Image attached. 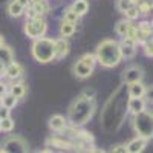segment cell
<instances>
[{"label": "cell", "instance_id": "7", "mask_svg": "<svg viewBox=\"0 0 153 153\" xmlns=\"http://www.w3.org/2000/svg\"><path fill=\"white\" fill-rule=\"evenodd\" d=\"M120 45V54H121V58L123 60H130L136 55V42L132 40V38H127V37H123V40L118 43Z\"/></svg>", "mask_w": 153, "mask_h": 153}, {"label": "cell", "instance_id": "6", "mask_svg": "<svg viewBox=\"0 0 153 153\" xmlns=\"http://www.w3.org/2000/svg\"><path fill=\"white\" fill-rule=\"evenodd\" d=\"M0 152L5 153H26L29 152V146L25 139L19 135H9L2 141Z\"/></svg>", "mask_w": 153, "mask_h": 153}, {"label": "cell", "instance_id": "21", "mask_svg": "<svg viewBox=\"0 0 153 153\" xmlns=\"http://www.w3.org/2000/svg\"><path fill=\"white\" fill-rule=\"evenodd\" d=\"M29 6L35 11V14L40 16V17H45L49 12V3L46 0H42V2H37V3H31Z\"/></svg>", "mask_w": 153, "mask_h": 153}, {"label": "cell", "instance_id": "20", "mask_svg": "<svg viewBox=\"0 0 153 153\" xmlns=\"http://www.w3.org/2000/svg\"><path fill=\"white\" fill-rule=\"evenodd\" d=\"M0 101H2V106H5V107L9 109V110H12V109L19 104V98H16L11 92H6L2 98H0Z\"/></svg>", "mask_w": 153, "mask_h": 153}, {"label": "cell", "instance_id": "34", "mask_svg": "<svg viewBox=\"0 0 153 153\" xmlns=\"http://www.w3.org/2000/svg\"><path fill=\"white\" fill-rule=\"evenodd\" d=\"M6 92H8V84H5L2 80H0V98H2Z\"/></svg>", "mask_w": 153, "mask_h": 153}, {"label": "cell", "instance_id": "16", "mask_svg": "<svg viewBox=\"0 0 153 153\" xmlns=\"http://www.w3.org/2000/svg\"><path fill=\"white\" fill-rule=\"evenodd\" d=\"M6 11H8V14H9L11 17L17 19V17H22V16H23L25 6H22L17 0H11V2L8 3V6H6Z\"/></svg>", "mask_w": 153, "mask_h": 153}, {"label": "cell", "instance_id": "29", "mask_svg": "<svg viewBox=\"0 0 153 153\" xmlns=\"http://www.w3.org/2000/svg\"><path fill=\"white\" fill-rule=\"evenodd\" d=\"M138 28L141 29L146 35H152V23L147 20H143L141 23H138Z\"/></svg>", "mask_w": 153, "mask_h": 153}, {"label": "cell", "instance_id": "18", "mask_svg": "<svg viewBox=\"0 0 153 153\" xmlns=\"http://www.w3.org/2000/svg\"><path fill=\"white\" fill-rule=\"evenodd\" d=\"M8 92H11V94L14 95L16 98L22 100L25 95H26V86H25V83L14 81V83L11 84V87H9V91H8Z\"/></svg>", "mask_w": 153, "mask_h": 153}, {"label": "cell", "instance_id": "33", "mask_svg": "<svg viewBox=\"0 0 153 153\" xmlns=\"http://www.w3.org/2000/svg\"><path fill=\"white\" fill-rule=\"evenodd\" d=\"M9 115H11V110H9V109H6L5 106L0 104V120H2V118H6V117H9Z\"/></svg>", "mask_w": 153, "mask_h": 153}, {"label": "cell", "instance_id": "19", "mask_svg": "<svg viewBox=\"0 0 153 153\" xmlns=\"http://www.w3.org/2000/svg\"><path fill=\"white\" fill-rule=\"evenodd\" d=\"M75 29H76L75 23L63 20L61 25H60V35H61V37H65V38H68V37H71V35L75 34Z\"/></svg>", "mask_w": 153, "mask_h": 153}, {"label": "cell", "instance_id": "25", "mask_svg": "<svg viewBox=\"0 0 153 153\" xmlns=\"http://www.w3.org/2000/svg\"><path fill=\"white\" fill-rule=\"evenodd\" d=\"M123 14L126 16V20H130V22H135V20H138V17L141 16L139 14V9H138V6L136 5H132L129 9H126Z\"/></svg>", "mask_w": 153, "mask_h": 153}, {"label": "cell", "instance_id": "14", "mask_svg": "<svg viewBox=\"0 0 153 153\" xmlns=\"http://www.w3.org/2000/svg\"><path fill=\"white\" fill-rule=\"evenodd\" d=\"M126 106H127V107H126L127 112H130L132 115H136V113L143 112V110L147 107V103H146L144 97H141V98H130V97H129Z\"/></svg>", "mask_w": 153, "mask_h": 153}, {"label": "cell", "instance_id": "36", "mask_svg": "<svg viewBox=\"0 0 153 153\" xmlns=\"http://www.w3.org/2000/svg\"><path fill=\"white\" fill-rule=\"evenodd\" d=\"M3 43H5V38H3L2 34H0V45H3Z\"/></svg>", "mask_w": 153, "mask_h": 153}, {"label": "cell", "instance_id": "26", "mask_svg": "<svg viewBox=\"0 0 153 153\" xmlns=\"http://www.w3.org/2000/svg\"><path fill=\"white\" fill-rule=\"evenodd\" d=\"M80 19H81V17H80L78 14H76V12H75L71 6L65 11V14H63V20H66V22H72V23H75V25L78 23V20H80Z\"/></svg>", "mask_w": 153, "mask_h": 153}, {"label": "cell", "instance_id": "9", "mask_svg": "<svg viewBox=\"0 0 153 153\" xmlns=\"http://www.w3.org/2000/svg\"><path fill=\"white\" fill-rule=\"evenodd\" d=\"M23 74H25L23 66L20 65V63L14 61V60H12L11 63H8V65L5 66V76H6L8 80L17 81V80H20L22 76H23Z\"/></svg>", "mask_w": 153, "mask_h": 153}, {"label": "cell", "instance_id": "24", "mask_svg": "<svg viewBox=\"0 0 153 153\" xmlns=\"http://www.w3.org/2000/svg\"><path fill=\"white\" fill-rule=\"evenodd\" d=\"M130 25H132L130 20H126V19L124 20H120L117 25H115V32H117L120 37H124L127 34V31H129Z\"/></svg>", "mask_w": 153, "mask_h": 153}, {"label": "cell", "instance_id": "32", "mask_svg": "<svg viewBox=\"0 0 153 153\" xmlns=\"http://www.w3.org/2000/svg\"><path fill=\"white\" fill-rule=\"evenodd\" d=\"M110 152H112V153H127V152H126V146H120V144L113 146V147L110 149Z\"/></svg>", "mask_w": 153, "mask_h": 153}, {"label": "cell", "instance_id": "23", "mask_svg": "<svg viewBox=\"0 0 153 153\" xmlns=\"http://www.w3.org/2000/svg\"><path fill=\"white\" fill-rule=\"evenodd\" d=\"M14 126H16V123H14V120L11 118V115L6 117V118H2L0 120V132L11 133L12 130H14Z\"/></svg>", "mask_w": 153, "mask_h": 153}, {"label": "cell", "instance_id": "5", "mask_svg": "<svg viewBox=\"0 0 153 153\" xmlns=\"http://www.w3.org/2000/svg\"><path fill=\"white\" fill-rule=\"evenodd\" d=\"M23 31L29 38L35 40V38H40V37H45L46 32H48V23L45 20V17H40L37 16L34 19H26L25 22V26H23Z\"/></svg>", "mask_w": 153, "mask_h": 153}, {"label": "cell", "instance_id": "27", "mask_svg": "<svg viewBox=\"0 0 153 153\" xmlns=\"http://www.w3.org/2000/svg\"><path fill=\"white\" fill-rule=\"evenodd\" d=\"M132 5H135V0H118L117 2V9L120 12H124L126 9H129Z\"/></svg>", "mask_w": 153, "mask_h": 153}, {"label": "cell", "instance_id": "3", "mask_svg": "<svg viewBox=\"0 0 153 153\" xmlns=\"http://www.w3.org/2000/svg\"><path fill=\"white\" fill-rule=\"evenodd\" d=\"M31 54L35 61L46 65L55 60V40L49 37L35 38L31 46Z\"/></svg>", "mask_w": 153, "mask_h": 153}, {"label": "cell", "instance_id": "11", "mask_svg": "<svg viewBox=\"0 0 153 153\" xmlns=\"http://www.w3.org/2000/svg\"><path fill=\"white\" fill-rule=\"evenodd\" d=\"M49 129L52 130V132H66L68 130V120L63 117V115H52V117L49 118Z\"/></svg>", "mask_w": 153, "mask_h": 153}, {"label": "cell", "instance_id": "2", "mask_svg": "<svg viewBox=\"0 0 153 153\" xmlns=\"http://www.w3.org/2000/svg\"><path fill=\"white\" fill-rule=\"evenodd\" d=\"M95 57H97V63H100L106 69H112L115 66H118L120 61L123 60L120 54V45L118 42L112 40V38H106L97 46Z\"/></svg>", "mask_w": 153, "mask_h": 153}, {"label": "cell", "instance_id": "15", "mask_svg": "<svg viewBox=\"0 0 153 153\" xmlns=\"http://www.w3.org/2000/svg\"><path fill=\"white\" fill-rule=\"evenodd\" d=\"M127 97L130 98H141V97H146L147 94V87L143 84V81H136V83H130L127 84Z\"/></svg>", "mask_w": 153, "mask_h": 153}, {"label": "cell", "instance_id": "31", "mask_svg": "<svg viewBox=\"0 0 153 153\" xmlns=\"http://www.w3.org/2000/svg\"><path fill=\"white\" fill-rule=\"evenodd\" d=\"M81 95H83V97H86V98H95L97 92H95V89H89V87H86L84 91L81 92Z\"/></svg>", "mask_w": 153, "mask_h": 153}, {"label": "cell", "instance_id": "35", "mask_svg": "<svg viewBox=\"0 0 153 153\" xmlns=\"http://www.w3.org/2000/svg\"><path fill=\"white\" fill-rule=\"evenodd\" d=\"M17 2H19L22 6H25V8H26V6L29 5V0H17Z\"/></svg>", "mask_w": 153, "mask_h": 153}, {"label": "cell", "instance_id": "1", "mask_svg": "<svg viewBox=\"0 0 153 153\" xmlns=\"http://www.w3.org/2000/svg\"><path fill=\"white\" fill-rule=\"evenodd\" d=\"M95 110V98H86L83 95L76 97L68 110V124H71L72 127H83L92 120Z\"/></svg>", "mask_w": 153, "mask_h": 153}, {"label": "cell", "instance_id": "22", "mask_svg": "<svg viewBox=\"0 0 153 153\" xmlns=\"http://www.w3.org/2000/svg\"><path fill=\"white\" fill-rule=\"evenodd\" d=\"M71 8H72L80 17H83L86 12L89 11V3H87V0H75Z\"/></svg>", "mask_w": 153, "mask_h": 153}, {"label": "cell", "instance_id": "12", "mask_svg": "<svg viewBox=\"0 0 153 153\" xmlns=\"http://www.w3.org/2000/svg\"><path fill=\"white\" fill-rule=\"evenodd\" d=\"M147 141H149V139L136 135V138L130 139V141L126 144V152H127V153H141V152L146 149Z\"/></svg>", "mask_w": 153, "mask_h": 153}, {"label": "cell", "instance_id": "13", "mask_svg": "<svg viewBox=\"0 0 153 153\" xmlns=\"http://www.w3.org/2000/svg\"><path fill=\"white\" fill-rule=\"evenodd\" d=\"M71 51V45L68 42V38L60 37L55 40V60H63L65 57H68Z\"/></svg>", "mask_w": 153, "mask_h": 153}, {"label": "cell", "instance_id": "8", "mask_svg": "<svg viewBox=\"0 0 153 153\" xmlns=\"http://www.w3.org/2000/svg\"><path fill=\"white\" fill-rule=\"evenodd\" d=\"M121 78H123V83H124V84L143 81V78H144V71H143V68H139V66H129L127 69H124Z\"/></svg>", "mask_w": 153, "mask_h": 153}, {"label": "cell", "instance_id": "10", "mask_svg": "<svg viewBox=\"0 0 153 153\" xmlns=\"http://www.w3.org/2000/svg\"><path fill=\"white\" fill-rule=\"evenodd\" d=\"M94 69H95V68L86 65V63L81 61L80 58L76 60V63H74V66H72V72H74V75L76 76V78H80V80H86V78H89V76L94 74Z\"/></svg>", "mask_w": 153, "mask_h": 153}, {"label": "cell", "instance_id": "4", "mask_svg": "<svg viewBox=\"0 0 153 153\" xmlns=\"http://www.w3.org/2000/svg\"><path fill=\"white\" fill-rule=\"evenodd\" d=\"M153 115L150 110L144 109L143 112H139L136 115H133V130L138 136H143L146 139H150L153 135Z\"/></svg>", "mask_w": 153, "mask_h": 153}, {"label": "cell", "instance_id": "30", "mask_svg": "<svg viewBox=\"0 0 153 153\" xmlns=\"http://www.w3.org/2000/svg\"><path fill=\"white\" fill-rule=\"evenodd\" d=\"M144 46V54H146V57H149V58H152L153 57V45H152V38H149V40L143 45Z\"/></svg>", "mask_w": 153, "mask_h": 153}, {"label": "cell", "instance_id": "17", "mask_svg": "<svg viewBox=\"0 0 153 153\" xmlns=\"http://www.w3.org/2000/svg\"><path fill=\"white\" fill-rule=\"evenodd\" d=\"M14 60V52H12V49L9 46H6L5 43L0 45V65H8Z\"/></svg>", "mask_w": 153, "mask_h": 153}, {"label": "cell", "instance_id": "28", "mask_svg": "<svg viewBox=\"0 0 153 153\" xmlns=\"http://www.w3.org/2000/svg\"><path fill=\"white\" fill-rule=\"evenodd\" d=\"M80 60L84 61L86 65L92 66V68H95V65H97V57H95V54H83V55L80 57Z\"/></svg>", "mask_w": 153, "mask_h": 153}]
</instances>
